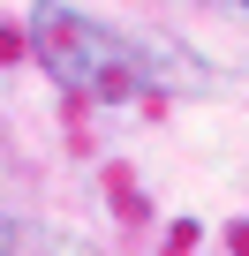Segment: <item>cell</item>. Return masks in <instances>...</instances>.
I'll return each instance as SVG.
<instances>
[{
    "mask_svg": "<svg viewBox=\"0 0 249 256\" xmlns=\"http://www.w3.org/2000/svg\"><path fill=\"white\" fill-rule=\"evenodd\" d=\"M31 53L38 68L76 90V98H98V106H121V98H144V90H196L181 76H204L219 83L204 60H189L181 46H159V38H136L106 16H83L68 0H38L31 8Z\"/></svg>",
    "mask_w": 249,
    "mask_h": 256,
    "instance_id": "1",
    "label": "cell"
},
{
    "mask_svg": "<svg viewBox=\"0 0 249 256\" xmlns=\"http://www.w3.org/2000/svg\"><path fill=\"white\" fill-rule=\"evenodd\" d=\"M0 256H98L91 241L61 234V226H38V218H8L0 211Z\"/></svg>",
    "mask_w": 249,
    "mask_h": 256,
    "instance_id": "2",
    "label": "cell"
},
{
    "mask_svg": "<svg viewBox=\"0 0 249 256\" xmlns=\"http://www.w3.org/2000/svg\"><path fill=\"white\" fill-rule=\"evenodd\" d=\"M234 8H249V0H234Z\"/></svg>",
    "mask_w": 249,
    "mask_h": 256,
    "instance_id": "3",
    "label": "cell"
}]
</instances>
